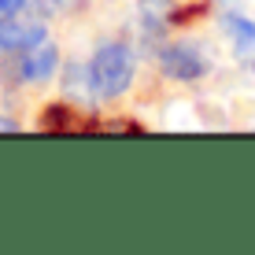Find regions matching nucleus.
<instances>
[{"mask_svg":"<svg viewBox=\"0 0 255 255\" xmlns=\"http://www.w3.org/2000/svg\"><path fill=\"white\" fill-rule=\"evenodd\" d=\"M89 78H93L96 100H119L133 82V52H129L126 41H104L93 52Z\"/></svg>","mask_w":255,"mask_h":255,"instance_id":"f257e3e1","label":"nucleus"},{"mask_svg":"<svg viewBox=\"0 0 255 255\" xmlns=\"http://www.w3.org/2000/svg\"><path fill=\"white\" fill-rule=\"evenodd\" d=\"M45 37H48V22L37 15H26V7L0 19V56H22L26 48H33Z\"/></svg>","mask_w":255,"mask_h":255,"instance_id":"f03ea898","label":"nucleus"},{"mask_svg":"<svg viewBox=\"0 0 255 255\" xmlns=\"http://www.w3.org/2000/svg\"><path fill=\"white\" fill-rule=\"evenodd\" d=\"M159 70L170 82H196V78L207 74V59L200 45H192V41H174V45H163L159 48Z\"/></svg>","mask_w":255,"mask_h":255,"instance_id":"7ed1b4c3","label":"nucleus"},{"mask_svg":"<svg viewBox=\"0 0 255 255\" xmlns=\"http://www.w3.org/2000/svg\"><path fill=\"white\" fill-rule=\"evenodd\" d=\"M56 67H59V48L52 45L48 37L37 41L33 48H26L19 56V78H22V82H33V85L56 78Z\"/></svg>","mask_w":255,"mask_h":255,"instance_id":"20e7f679","label":"nucleus"},{"mask_svg":"<svg viewBox=\"0 0 255 255\" xmlns=\"http://www.w3.org/2000/svg\"><path fill=\"white\" fill-rule=\"evenodd\" d=\"M41 129H56V133H85V129H93V122L82 115L78 108H70V104H48L45 115L37 122Z\"/></svg>","mask_w":255,"mask_h":255,"instance_id":"39448f33","label":"nucleus"},{"mask_svg":"<svg viewBox=\"0 0 255 255\" xmlns=\"http://www.w3.org/2000/svg\"><path fill=\"white\" fill-rule=\"evenodd\" d=\"M222 26H226V33L233 37L237 56H248V52L255 48V22H248L244 15H226Z\"/></svg>","mask_w":255,"mask_h":255,"instance_id":"423d86ee","label":"nucleus"},{"mask_svg":"<svg viewBox=\"0 0 255 255\" xmlns=\"http://www.w3.org/2000/svg\"><path fill=\"white\" fill-rule=\"evenodd\" d=\"M63 85H67V93H74V96H96L93 93V78H89V70H82V67H70L67 70V78H63Z\"/></svg>","mask_w":255,"mask_h":255,"instance_id":"0eeeda50","label":"nucleus"},{"mask_svg":"<svg viewBox=\"0 0 255 255\" xmlns=\"http://www.w3.org/2000/svg\"><path fill=\"white\" fill-rule=\"evenodd\" d=\"M100 129H108V133H140V122H126V119H111V122H100Z\"/></svg>","mask_w":255,"mask_h":255,"instance_id":"6e6552de","label":"nucleus"},{"mask_svg":"<svg viewBox=\"0 0 255 255\" xmlns=\"http://www.w3.org/2000/svg\"><path fill=\"white\" fill-rule=\"evenodd\" d=\"M22 7H26V0H0V19H4V15L22 11Z\"/></svg>","mask_w":255,"mask_h":255,"instance_id":"1a4fd4ad","label":"nucleus"},{"mask_svg":"<svg viewBox=\"0 0 255 255\" xmlns=\"http://www.w3.org/2000/svg\"><path fill=\"white\" fill-rule=\"evenodd\" d=\"M52 7H59V11H74V7H82L85 0H48Z\"/></svg>","mask_w":255,"mask_h":255,"instance_id":"9d476101","label":"nucleus"},{"mask_svg":"<svg viewBox=\"0 0 255 255\" xmlns=\"http://www.w3.org/2000/svg\"><path fill=\"white\" fill-rule=\"evenodd\" d=\"M0 129H11V133H15V129H19V122H11V119H0Z\"/></svg>","mask_w":255,"mask_h":255,"instance_id":"9b49d317","label":"nucleus"},{"mask_svg":"<svg viewBox=\"0 0 255 255\" xmlns=\"http://www.w3.org/2000/svg\"><path fill=\"white\" fill-rule=\"evenodd\" d=\"M140 4H155V0H140Z\"/></svg>","mask_w":255,"mask_h":255,"instance_id":"f8f14e48","label":"nucleus"}]
</instances>
